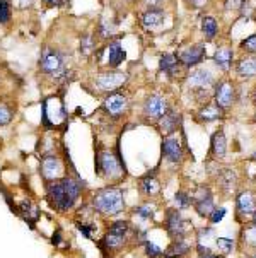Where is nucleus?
Segmentation results:
<instances>
[{
  "mask_svg": "<svg viewBox=\"0 0 256 258\" xmlns=\"http://www.w3.org/2000/svg\"><path fill=\"white\" fill-rule=\"evenodd\" d=\"M202 258H220V256H214V255H207V256H202Z\"/></svg>",
  "mask_w": 256,
  "mask_h": 258,
  "instance_id": "nucleus-47",
  "label": "nucleus"
},
{
  "mask_svg": "<svg viewBox=\"0 0 256 258\" xmlns=\"http://www.w3.org/2000/svg\"><path fill=\"white\" fill-rule=\"evenodd\" d=\"M40 71L53 79H65L68 76V58L62 50L53 46L43 48L40 56Z\"/></svg>",
  "mask_w": 256,
  "mask_h": 258,
  "instance_id": "nucleus-4",
  "label": "nucleus"
},
{
  "mask_svg": "<svg viewBox=\"0 0 256 258\" xmlns=\"http://www.w3.org/2000/svg\"><path fill=\"white\" fill-rule=\"evenodd\" d=\"M219 186L222 188V191H225V194H232L237 186L236 173L232 169H222L219 173Z\"/></svg>",
  "mask_w": 256,
  "mask_h": 258,
  "instance_id": "nucleus-22",
  "label": "nucleus"
},
{
  "mask_svg": "<svg viewBox=\"0 0 256 258\" xmlns=\"http://www.w3.org/2000/svg\"><path fill=\"white\" fill-rule=\"evenodd\" d=\"M94 173L101 180L118 181L127 174V168H125L120 152L115 154L111 149L98 147L94 154Z\"/></svg>",
  "mask_w": 256,
  "mask_h": 258,
  "instance_id": "nucleus-3",
  "label": "nucleus"
},
{
  "mask_svg": "<svg viewBox=\"0 0 256 258\" xmlns=\"http://www.w3.org/2000/svg\"><path fill=\"white\" fill-rule=\"evenodd\" d=\"M127 81V76L125 74H101L98 79H96V86L99 87L101 91H115Z\"/></svg>",
  "mask_w": 256,
  "mask_h": 258,
  "instance_id": "nucleus-15",
  "label": "nucleus"
},
{
  "mask_svg": "<svg viewBox=\"0 0 256 258\" xmlns=\"http://www.w3.org/2000/svg\"><path fill=\"white\" fill-rule=\"evenodd\" d=\"M254 104H256V91H254Z\"/></svg>",
  "mask_w": 256,
  "mask_h": 258,
  "instance_id": "nucleus-49",
  "label": "nucleus"
},
{
  "mask_svg": "<svg viewBox=\"0 0 256 258\" xmlns=\"http://www.w3.org/2000/svg\"><path fill=\"white\" fill-rule=\"evenodd\" d=\"M113 31H115V26H113L110 21L103 19L101 23H99V34H101V36H111Z\"/></svg>",
  "mask_w": 256,
  "mask_h": 258,
  "instance_id": "nucleus-39",
  "label": "nucleus"
},
{
  "mask_svg": "<svg viewBox=\"0 0 256 258\" xmlns=\"http://www.w3.org/2000/svg\"><path fill=\"white\" fill-rule=\"evenodd\" d=\"M164 0H145V6L149 9H162Z\"/></svg>",
  "mask_w": 256,
  "mask_h": 258,
  "instance_id": "nucleus-43",
  "label": "nucleus"
},
{
  "mask_svg": "<svg viewBox=\"0 0 256 258\" xmlns=\"http://www.w3.org/2000/svg\"><path fill=\"white\" fill-rule=\"evenodd\" d=\"M160 71L169 74V76H176V72L180 71V60H178L176 55L173 53H167L160 58V63H159Z\"/></svg>",
  "mask_w": 256,
  "mask_h": 258,
  "instance_id": "nucleus-26",
  "label": "nucleus"
},
{
  "mask_svg": "<svg viewBox=\"0 0 256 258\" xmlns=\"http://www.w3.org/2000/svg\"><path fill=\"white\" fill-rule=\"evenodd\" d=\"M237 217H251L256 212V199L251 191H242L236 200Z\"/></svg>",
  "mask_w": 256,
  "mask_h": 258,
  "instance_id": "nucleus-13",
  "label": "nucleus"
},
{
  "mask_svg": "<svg viewBox=\"0 0 256 258\" xmlns=\"http://www.w3.org/2000/svg\"><path fill=\"white\" fill-rule=\"evenodd\" d=\"M11 2L9 0H0V24H7L11 21Z\"/></svg>",
  "mask_w": 256,
  "mask_h": 258,
  "instance_id": "nucleus-34",
  "label": "nucleus"
},
{
  "mask_svg": "<svg viewBox=\"0 0 256 258\" xmlns=\"http://www.w3.org/2000/svg\"><path fill=\"white\" fill-rule=\"evenodd\" d=\"M77 227H79V231L86 236V238L93 239V233L96 231V226L89 224V222H77Z\"/></svg>",
  "mask_w": 256,
  "mask_h": 258,
  "instance_id": "nucleus-38",
  "label": "nucleus"
},
{
  "mask_svg": "<svg viewBox=\"0 0 256 258\" xmlns=\"http://www.w3.org/2000/svg\"><path fill=\"white\" fill-rule=\"evenodd\" d=\"M103 110L110 118H120L125 111L128 110V98L121 93H111L104 99Z\"/></svg>",
  "mask_w": 256,
  "mask_h": 258,
  "instance_id": "nucleus-7",
  "label": "nucleus"
},
{
  "mask_svg": "<svg viewBox=\"0 0 256 258\" xmlns=\"http://www.w3.org/2000/svg\"><path fill=\"white\" fill-rule=\"evenodd\" d=\"M242 243L249 248H256V224L248 226L242 231Z\"/></svg>",
  "mask_w": 256,
  "mask_h": 258,
  "instance_id": "nucleus-31",
  "label": "nucleus"
},
{
  "mask_svg": "<svg viewBox=\"0 0 256 258\" xmlns=\"http://www.w3.org/2000/svg\"><path fill=\"white\" fill-rule=\"evenodd\" d=\"M251 258H256V253H254V255H253V256H251Z\"/></svg>",
  "mask_w": 256,
  "mask_h": 258,
  "instance_id": "nucleus-50",
  "label": "nucleus"
},
{
  "mask_svg": "<svg viewBox=\"0 0 256 258\" xmlns=\"http://www.w3.org/2000/svg\"><path fill=\"white\" fill-rule=\"evenodd\" d=\"M51 243L55 244V246H62L63 243V234H62V229H56L55 234H53V239H51Z\"/></svg>",
  "mask_w": 256,
  "mask_h": 258,
  "instance_id": "nucleus-41",
  "label": "nucleus"
},
{
  "mask_svg": "<svg viewBox=\"0 0 256 258\" xmlns=\"http://www.w3.org/2000/svg\"><path fill=\"white\" fill-rule=\"evenodd\" d=\"M225 151H227L225 134L222 130H217V132L212 135V154H214L217 159H222L225 156Z\"/></svg>",
  "mask_w": 256,
  "mask_h": 258,
  "instance_id": "nucleus-23",
  "label": "nucleus"
},
{
  "mask_svg": "<svg viewBox=\"0 0 256 258\" xmlns=\"http://www.w3.org/2000/svg\"><path fill=\"white\" fill-rule=\"evenodd\" d=\"M205 56V46L203 45H193L190 48H186L185 51H181L180 55V63L186 65V67H192V65H198Z\"/></svg>",
  "mask_w": 256,
  "mask_h": 258,
  "instance_id": "nucleus-16",
  "label": "nucleus"
},
{
  "mask_svg": "<svg viewBox=\"0 0 256 258\" xmlns=\"http://www.w3.org/2000/svg\"><path fill=\"white\" fill-rule=\"evenodd\" d=\"M144 246H145V253L149 258H159L164 255L162 248H159L157 244L152 241H144Z\"/></svg>",
  "mask_w": 256,
  "mask_h": 258,
  "instance_id": "nucleus-35",
  "label": "nucleus"
},
{
  "mask_svg": "<svg viewBox=\"0 0 256 258\" xmlns=\"http://www.w3.org/2000/svg\"><path fill=\"white\" fill-rule=\"evenodd\" d=\"M159 128L162 134H175L178 130V123H180V115H176L175 110H167V113L162 118H159Z\"/></svg>",
  "mask_w": 256,
  "mask_h": 258,
  "instance_id": "nucleus-19",
  "label": "nucleus"
},
{
  "mask_svg": "<svg viewBox=\"0 0 256 258\" xmlns=\"http://www.w3.org/2000/svg\"><path fill=\"white\" fill-rule=\"evenodd\" d=\"M169 104L162 96L159 94H152L147 98V101L144 104V115L150 120H159L167 113Z\"/></svg>",
  "mask_w": 256,
  "mask_h": 258,
  "instance_id": "nucleus-10",
  "label": "nucleus"
},
{
  "mask_svg": "<svg viewBox=\"0 0 256 258\" xmlns=\"http://www.w3.org/2000/svg\"><path fill=\"white\" fill-rule=\"evenodd\" d=\"M241 48L244 51H248V53H253L256 55V33L251 34L249 38H246L244 41L241 43Z\"/></svg>",
  "mask_w": 256,
  "mask_h": 258,
  "instance_id": "nucleus-37",
  "label": "nucleus"
},
{
  "mask_svg": "<svg viewBox=\"0 0 256 258\" xmlns=\"http://www.w3.org/2000/svg\"><path fill=\"white\" fill-rule=\"evenodd\" d=\"M138 190L145 197L157 195L160 191V181L157 180L155 173H149V174H145L144 178H140V181H138Z\"/></svg>",
  "mask_w": 256,
  "mask_h": 258,
  "instance_id": "nucleus-17",
  "label": "nucleus"
},
{
  "mask_svg": "<svg viewBox=\"0 0 256 258\" xmlns=\"http://www.w3.org/2000/svg\"><path fill=\"white\" fill-rule=\"evenodd\" d=\"M162 157L173 164L181 161V157H183V144H181V139L178 135L171 134L162 141Z\"/></svg>",
  "mask_w": 256,
  "mask_h": 258,
  "instance_id": "nucleus-9",
  "label": "nucleus"
},
{
  "mask_svg": "<svg viewBox=\"0 0 256 258\" xmlns=\"http://www.w3.org/2000/svg\"><path fill=\"white\" fill-rule=\"evenodd\" d=\"M224 216H225V209H224V207H220V209H214L208 219L214 222V224H217V222H220V221L224 219Z\"/></svg>",
  "mask_w": 256,
  "mask_h": 258,
  "instance_id": "nucleus-40",
  "label": "nucleus"
},
{
  "mask_svg": "<svg viewBox=\"0 0 256 258\" xmlns=\"http://www.w3.org/2000/svg\"><path fill=\"white\" fill-rule=\"evenodd\" d=\"M237 74L242 77H254L256 76V58L249 56V58H242L237 63Z\"/></svg>",
  "mask_w": 256,
  "mask_h": 258,
  "instance_id": "nucleus-27",
  "label": "nucleus"
},
{
  "mask_svg": "<svg viewBox=\"0 0 256 258\" xmlns=\"http://www.w3.org/2000/svg\"><path fill=\"white\" fill-rule=\"evenodd\" d=\"M254 159H256V152H254Z\"/></svg>",
  "mask_w": 256,
  "mask_h": 258,
  "instance_id": "nucleus-51",
  "label": "nucleus"
},
{
  "mask_svg": "<svg viewBox=\"0 0 256 258\" xmlns=\"http://www.w3.org/2000/svg\"><path fill=\"white\" fill-rule=\"evenodd\" d=\"M94 46H96V41H94L93 34H91V33L82 34V38H80V53L82 55H89L91 51L94 50Z\"/></svg>",
  "mask_w": 256,
  "mask_h": 258,
  "instance_id": "nucleus-29",
  "label": "nucleus"
},
{
  "mask_svg": "<svg viewBox=\"0 0 256 258\" xmlns=\"http://www.w3.org/2000/svg\"><path fill=\"white\" fill-rule=\"evenodd\" d=\"M215 244H217V248H219V250L224 253V255L231 253L232 248H234V241H232V239H229V238H217Z\"/></svg>",
  "mask_w": 256,
  "mask_h": 258,
  "instance_id": "nucleus-36",
  "label": "nucleus"
},
{
  "mask_svg": "<svg viewBox=\"0 0 256 258\" xmlns=\"http://www.w3.org/2000/svg\"><path fill=\"white\" fill-rule=\"evenodd\" d=\"M17 212H19L21 216L24 217V221L28 222V224L31 226V227H34L36 221L40 219V209H38L34 204L29 202V200H24V202H21L19 207H17Z\"/></svg>",
  "mask_w": 256,
  "mask_h": 258,
  "instance_id": "nucleus-18",
  "label": "nucleus"
},
{
  "mask_svg": "<svg viewBox=\"0 0 256 258\" xmlns=\"http://www.w3.org/2000/svg\"><path fill=\"white\" fill-rule=\"evenodd\" d=\"M190 222L183 219L181 212L178 209H171L166 214V229L173 239H183L188 233Z\"/></svg>",
  "mask_w": 256,
  "mask_h": 258,
  "instance_id": "nucleus-6",
  "label": "nucleus"
},
{
  "mask_svg": "<svg viewBox=\"0 0 256 258\" xmlns=\"http://www.w3.org/2000/svg\"><path fill=\"white\" fill-rule=\"evenodd\" d=\"M192 204L195 207V211L200 214L202 217H210L212 211L215 209L214 205V197H212L210 190L207 186H202L197 190V194L193 195Z\"/></svg>",
  "mask_w": 256,
  "mask_h": 258,
  "instance_id": "nucleus-8",
  "label": "nucleus"
},
{
  "mask_svg": "<svg viewBox=\"0 0 256 258\" xmlns=\"http://www.w3.org/2000/svg\"><path fill=\"white\" fill-rule=\"evenodd\" d=\"M202 31H203V34H205V38L208 39V41L215 38V34H217V21L214 19V17H210V16L203 17V19H202Z\"/></svg>",
  "mask_w": 256,
  "mask_h": 258,
  "instance_id": "nucleus-28",
  "label": "nucleus"
},
{
  "mask_svg": "<svg viewBox=\"0 0 256 258\" xmlns=\"http://www.w3.org/2000/svg\"><path fill=\"white\" fill-rule=\"evenodd\" d=\"M246 0H227V2H225V7L232 9V6H234V9H237V7H242V4Z\"/></svg>",
  "mask_w": 256,
  "mask_h": 258,
  "instance_id": "nucleus-44",
  "label": "nucleus"
},
{
  "mask_svg": "<svg viewBox=\"0 0 256 258\" xmlns=\"http://www.w3.org/2000/svg\"><path fill=\"white\" fill-rule=\"evenodd\" d=\"M43 2L50 7H63V6H67L70 0H43Z\"/></svg>",
  "mask_w": 256,
  "mask_h": 258,
  "instance_id": "nucleus-42",
  "label": "nucleus"
},
{
  "mask_svg": "<svg viewBox=\"0 0 256 258\" xmlns=\"http://www.w3.org/2000/svg\"><path fill=\"white\" fill-rule=\"evenodd\" d=\"M232 58H234V53H232L231 48H227V46L219 48V50L215 51V55H214V62L219 65V69H222V71L231 69Z\"/></svg>",
  "mask_w": 256,
  "mask_h": 258,
  "instance_id": "nucleus-24",
  "label": "nucleus"
},
{
  "mask_svg": "<svg viewBox=\"0 0 256 258\" xmlns=\"http://www.w3.org/2000/svg\"><path fill=\"white\" fill-rule=\"evenodd\" d=\"M188 251H190V244L185 241V238L183 239H173L171 246L164 251V255L169 256V258H180V256L186 255Z\"/></svg>",
  "mask_w": 256,
  "mask_h": 258,
  "instance_id": "nucleus-25",
  "label": "nucleus"
},
{
  "mask_svg": "<svg viewBox=\"0 0 256 258\" xmlns=\"http://www.w3.org/2000/svg\"><path fill=\"white\" fill-rule=\"evenodd\" d=\"M33 2H34V0H16V4H17V6H19L21 9H26V7L33 6Z\"/></svg>",
  "mask_w": 256,
  "mask_h": 258,
  "instance_id": "nucleus-45",
  "label": "nucleus"
},
{
  "mask_svg": "<svg viewBox=\"0 0 256 258\" xmlns=\"http://www.w3.org/2000/svg\"><path fill=\"white\" fill-rule=\"evenodd\" d=\"M212 84H214V74L208 71V69H205V67H197V69H193V71L190 72V76H188V86L193 87V89L205 91Z\"/></svg>",
  "mask_w": 256,
  "mask_h": 258,
  "instance_id": "nucleus-11",
  "label": "nucleus"
},
{
  "mask_svg": "<svg viewBox=\"0 0 256 258\" xmlns=\"http://www.w3.org/2000/svg\"><path fill=\"white\" fill-rule=\"evenodd\" d=\"M234 99H236V89L229 81H222L219 82L215 87V103L219 104L222 110L232 106Z\"/></svg>",
  "mask_w": 256,
  "mask_h": 258,
  "instance_id": "nucleus-12",
  "label": "nucleus"
},
{
  "mask_svg": "<svg viewBox=\"0 0 256 258\" xmlns=\"http://www.w3.org/2000/svg\"><path fill=\"white\" fill-rule=\"evenodd\" d=\"M155 209H154V205H150V204H142V205H138V207L133 209V214L138 217H142V219H152L154 217V212Z\"/></svg>",
  "mask_w": 256,
  "mask_h": 258,
  "instance_id": "nucleus-32",
  "label": "nucleus"
},
{
  "mask_svg": "<svg viewBox=\"0 0 256 258\" xmlns=\"http://www.w3.org/2000/svg\"><path fill=\"white\" fill-rule=\"evenodd\" d=\"M91 207L99 216L110 217L125 211V194L120 186L108 185L96 190L91 199Z\"/></svg>",
  "mask_w": 256,
  "mask_h": 258,
  "instance_id": "nucleus-2",
  "label": "nucleus"
},
{
  "mask_svg": "<svg viewBox=\"0 0 256 258\" xmlns=\"http://www.w3.org/2000/svg\"><path fill=\"white\" fill-rule=\"evenodd\" d=\"M12 118H14V111H12V108L9 106L7 103L0 101V126H6L12 121Z\"/></svg>",
  "mask_w": 256,
  "mask_h": 258,
  "instance_id": "nucleus-30",
  "label": "nucleus"
},
{
  "mask_svg": "<svg viewBox=\"0 0 256 258\" xmlns=\"http://www.w3.org/2000/svg\"><path fill=\"white\" fill-rule=\"evenodd\" d=\"M125 51L121 48V43L120 41H113L108 45V65L113 69L120 67L121 63L125 62Z\"/></svg>",
  "mask_w": 256,
  "mask_h": 258,
  "instance_id": "nucleus-20",
  "label": "nucleus"
},
{
  "mask_svg": "<svg viewBox=\"0 0 256 258\" xmlns=\"http://www.w3.org/2000/svg\"><path fill=\"white\" fill-rule=\"evenodd\" d=\"M253 216H254V219H253V224H256V212L253 214Z\"/></svg>",
  "mask_w": 256,
  "mask_h": 258,
  "instance_id": "nucleus-48",
  "label": "nucleus"
},
{
  "mask_svg": "<svg viewBox=\"0 0 256 258\" xmlns=\"http://www.w3.org/2000/svg\"><path fill=\"white\" fill-rule=\"evenodd\" d=\"M40 174L46 183L65 176L63 159L55 152H46L40 157Z\"/></svg>",
  "mask_w": 256,
  "mask_h": 258,
  "instance_id": "nucleus-5",
  "label": "nucleus"
},
{
  "mask_svg": "<svg viewBox=\"0 0 256 258\" xmlns=\"http://www.w3.org/2000/svg\"><path fill=\"white\" fill-rule=\"evenodd\" d=\"M222 116H224V110L217 103H208L207 106L202 108V111L198 113V118H200V121H205V123H210V121L220 120Z\"/></svg>",
  "mask_w": 256,
  "mask_h": 258,
  "instance_id": "nucleus-21",
  "label": "nucleus"
},
{
  "mask_svg": "<svg viewBox=\"0 0 256 258\" xmlns=\"http://www.w3.org/2000/svg\"><path fill=\"white\" fill-rule=\"evenodd\" d=\"M175 205L178 211H181V209H188L190 205H192V197L188 194H185V191H178L175 195Z\"/></svg>",
  "mask_w": 256,
  "mask_h": 258,
  "instance_id": "nucleus-33",
  "label": "nucleus"
},
{
  "mask_svg": "<svg viewBox=\"0 0 256 258\" xmlns=\"http://www.w3.org/2000/svg\"><path fill=\"white\" fill-rule=\"evenodd\" d=\"M190 2H192V4H193V6H195V7H197V9H198V7H202V6H203V4H205V2H207V0H190Z\"/></svg>",
  "mask_w": 256,
  "mask_h": 258,
  "instance_id": "nucleus-46",
  "label": "nucleus"
},
{
  "mask_svg": "<svg viewBox=\"0 0 256 258\" xmlns=\"http://www.w3.org/2000/svg\"><path fill=\"white\" fill-rule=\"evenodd\" d=\"M166 19V11L164 9H147L142 14V26L147 31H154V29L160 28Z\"/></svg>",
  "mask_w": 256,
  "mask_h": 258,
  "instance_id": "nucleus-14",
  "label": "nucleus"
},
{
  "mask_svg": "<svg viewBox=\"0 0 256 258\" xmlns=\"http://www.w3.org/2000/svg\"><path fill=\"white\" fill-rule=\"evenodd\" d=\"M86 190V181L80 180L79 174H65L60 180H53L48 181L45 185V191H46V199L51 207L55 209L56 212H68L72 211L77 205V202L80 200L82 194Z\"/></svg>",
  "mask_w": 256,
  "mask_h": 258,
  "instance_id": "nucleus-1",
  "label": "nucleus"
}]
</instances>
